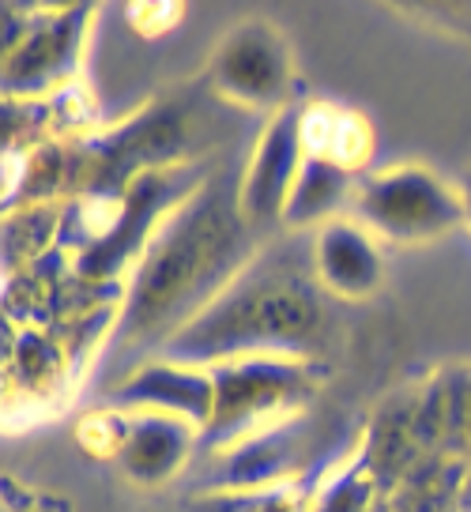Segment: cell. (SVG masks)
<instances>
[{"label": "cell", "mask_w": 471, "mask_h": 512, "mask_svg": "<svg viewBox=\"0 0 471 512\" xmlns=\"http://www.w3.org/2000/svg\"><path fill=\"white\" fill-rule=\"evenodd\" d=\"M91 23V4H34L31 31L4 53V102H38L72 91Z\"/></svg>", "instance_id": "cell-6"}, {"label": "cell", "mask_w": 471, "mask_h": 512, "mask_svg": "<svg viewBox=\"0 0 471 512\" xmlns=\"http://www.w3.org/2000/svg\"><path fill=\"white\" fill-rule=\"evenodd\" d=\"M377 241L423 245L468 226V204L460 185H449L438 170L419 162L385 166L358 181L355 204L347 211Z\"/></svg>", "instance_id": "cell-4"}, {"label": "cell", "mask_w": 471, "mask_h": 512, "mask_svg": "<svg viewBox=\"0 0 471 512\" xmlns=\"http://www.w3.org/2000/svg\"><path fill=\"white\" fill-rule=\"evenodd\" d=\"M306 162V102L272 113L242 166V211L260 238L283 230V211Z\"/></svg>", "instance_id": "cell-7"}, {"label": "cell", "mask_w": 471, "mask_h": 512, "mask_svg": "<svg viewBox=\"0 0 471 512\" xmlns=\"http://www.w3.org/2000/svg\"><path fill=\"white\" fill-rule=\"evenodd\" d=\"M257 253L260 234L242 211V170L212 166L200 189L170 211L125 279L106 347L136 354L132 366L155 358L257 260Z\"/></svg>", "instance_id": "cell-1"}, {"label": "cell", "mask_w": 471, "mask_h": 512, "mask_svg": "<svg viewBox=\"0 0 471 512\" xmlns=\"http://www.w3.org/2000/svg\"><path fill=\"white\" fill-rule=\"evenodd\" d=\"M129 19L144 38H159V34L174 31L178 19H185V8L181 4H132Z\"/></svg>", "instance_id": "cell-15"}, {"label": "cell", "mask_w": 471, "mask_h": 512, "mask_svg": "<svg viewBox=\"0 0 471 512\" xmlns=\"http://www.w3.org/2000/svg\"><path fill=\"white\" fill-rule=\"evenodd\" d=\"M358 181H362V174L306 147V162L298 170V181H294L287 211H283V230L302 234L309 226L321 230V226L343 219V211H351V204H355Z\"/></svg>", "instance_id": "cell-11"}, {"label": "cell", "mask_w": 471, "mask_h": 512, "mask_svg": "<svg viewBox=\"0 0 471 512\" xmlns=\"http://www.w3.org/2000/svg\"><path fill=\"white\" fill-rule=\"evenodd\" d=\"M306 147L366 177V162L374 155V132H370V121L362 113L340 110V106H328V102H309Z\"/></svg>", "instance_id": "cell-12"}, {"label": "cell", "mask_w": 471, "mask_h": 512, "mask_svg": "<svg viewBox=\"0 0 471 512\" xmlns=\"http://www.w3.org/2000/svg\"><path fill=\"white\" fill-rule=\"evenodd\" d=\"M4 494H8V512H68V501H53V497H38L31 494L27 497V505H19L16 494L4 486Z\"/></svg>", "instance_id": "cell-18"}, {"label": "cell", "mask_w": 471, "mask_h": 512, "mask_svg": "<svg viewBox=\"0 0 471 512\" xmlns=\"http://www.w3.org/2000/svg\"><path fill=\"white\" fill-rule=\"evenodd\" d=\"M208 87L234 110H287L298 102L291 42L268 19H245L238 27H230L208 61Z\"/></svg>", "instance_id": "cell-5"}, {"label": "cell", "mask_w": 471, "mask_h": 512, "mask_svg": "<svg viewBox=\"0 0 471 512\" xmlns=\"http://www.w3.org/2000/svg\"><path fill=\"white\" fill-rule=\"evenodd\" d=\"M313 272V249L279 241L215 298L200 317L166 343L159 358L185 366H223L245 358L325 362L332 347V305Z\"/></svg>", "instance_id": "cell-2"}, {"label": "cell", "mask_w": 471, "mask_h": 512, "mask_svg": "<svg viewBox=\"0 0 471 512\" xmlns=\"http://www.w3.org/2000/svg\"><path fill=\"white\" fill-rule=\"evenodd\" d=\"M260 494H242V490H215L189 501L185 512H257Z\"/></svg>", "instance_id": "cell-16"}, {"label": "cell", "mask_w": 471, "mask_h": 512, "mask_svg": "<svg viewBox=\"0 0 471 512\" xmlns=\"http://www.w3.org/2000/svg\"><path fill=\"white\" fill-rule=\"evenodd\" d=\"M106 407L125 411V415H170L193 422L204 433L215 407L212 369L185 366V362H170V358L155 354L140 366H132L106 392Z\"/></svg>", "instance_id": "cell-8"}, {"label": "cell", "mask_w": 471, "mask_h": 512, "mask_svg": "<svg viewBox=\"0 0 471 512\" xmlns=\"http://www.w3.org/2000/svg\"><path fill=\"white\" fill-rule=\"evenodd\" d=\"M200 448V426L170 415H125V437L117 448V471L144 490H159L178 479Z\"/></svg>", "instance_id": "cell-10"}, {"label": "cell", "mask_w": 471, "mask_h": 512, "mask_svg": "<svg viewBox=\"0 0 471 512\" xmlns=\"http://www.w3.org/2000/svg\"><path fill=\"white\" fill-rule=\"evenodd\" d=\"M377 479L362 456L351 464L332 467L321 482V490L309 497V512H370L374 509Z\"/></svg>", "instance_id": "cell-14"}, {"label": "cell", "mask_w": 471, "mask_h": 512, "mask_svg": "<svg viewBox=\"0 0 471 512\" xmlns=\"http://www.w3.org/2000/svg\"><path fill=\"white\" fill-rule=\"evenodd\" d=\"M257 512H309V497L294 482H287L276 490H260Z\"/></svg>", "instance_id": "cell-17"}, {"label": "cell", "mask_w": 471, "mask_h": 512, "mask_svg": "<svg viewBox=\"0 0 471 512\" xmlns=\"http://www.w3.org/2000/svg\"><path fill=\"white\" fill-rule=\"evenodd\" d=\"M215 407L200 433V448L227 456L260 433L294 422L309 411L325 381V362L294 358H245L212 366Z\"/></svg>", "instance_id": "cell-3"}, {"label": "cell", "mask_w": 471, "mask_h": 512, "mask_svg": "<svg viewBox=\"0 0 471 512\" xmlns=\"http://www.w3.org/2000/svg\"><path fill=\"white\" fill-rule=\"evenodd\" d=\"M65 204H27L4 211V272L19 275L42 256H49L61 241Z\"/></svg>", "instance_id": "cell-13"}, {"label": "cell", "mask_w": 471, "mask_h": 512, "mask_svg": "<svg viewBox=\"0 0 471 512\" xmlns=\"http://www.w3.org/2000/svg\"><path fill=\"white\" fill-rule=\"evenodd\" d=\"M309 249H313V272L321 279V287L340 302L374 298L385 283V260L377 249V238L351 215L321 226Z\"/></svg>", "instance_id": "cell-9"}, {"label": "cell", "mask_w": 471, "mask_h": 512, "mask_svg": "<svg viewBox=\"0 0 471 512\" xmlns=\"http://www.w3.org/2000/svg\"><path fill=\"white\" fill-rule=\"evenodd\" d=\"M460 192H464V204H468V226H471V170L460 177Z\"/></svg>", "instance_id": "cell-19"}]
</instances>
